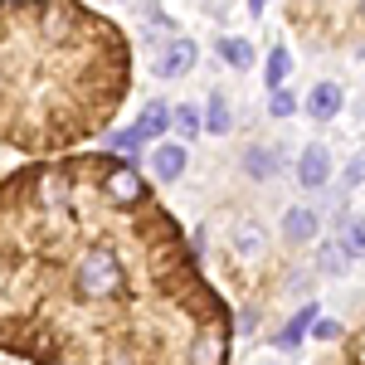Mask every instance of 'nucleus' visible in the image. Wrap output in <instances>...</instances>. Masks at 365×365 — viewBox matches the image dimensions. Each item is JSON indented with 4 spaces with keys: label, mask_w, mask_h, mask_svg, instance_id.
I'll use <instances>...</instances> for the list:
<instances>
[{
    "label": "nucleus",
    "mask_w": 365,
    "mask_h": 365,
    "mask_svg": "<svg viewBox=\"0 0 365 365\" xmlns=\"http://www.w3.org/2000/svg\"><path fill=\"white\" fill-rule=\"evenodd\" d=\"M195 58H200V49H195V39H185V34H170L166 44L156 49V78H185L190 68H195Z\"/></svg>",
    "instance_id": "7ed1b4c3"
},
{
    "label": "nucleus",
    "mask_w": 365,
    "mask_h": 365,
    "mask_svg": "<svg viewBox=\"0 0 365 365\" xmlns=\"http://www.w3.org/2000/svg\"><path fill=\"white\" fill-rule=\"evenodd\" d=\"M200 5L210 10V20H225V15H229V0H200Z\"/></svg>",
    "instance_id": "412c9836"
},
{
    "label": "nucleus",
    "mask_w": 365,
    "mask_h": 365,
    "mask_svg": "<svg viewBox=\"0 0 365 365\" xmlns=\"http://www.w3.org/2000/svg\"><path fill=\"white\" fill-rule=\"evenodd\" d=\"M341 268H346V249H341V244H322V249H317V273L336 278Z\"/></svg>",
    "instance_id": "f3484780"
},
{
    "label": "nucleus",
    "mask_w": 365,
    "mask_h": 365,
    "mask_svg": "<svg viewBox=\"0 0 365 365\" xmlns=\"http://www.w3.org/2000/svg\"><path fill=\"white\" fill-rule=\"evenodd\" d=\"M278 156L268 151V146H249L244 151V175H253V180H268V175H278Z\"/></svg>",
    "instance_id": "9b49d317"
},
{
    "label": "nucleus",
    "mask_w": 365,
    "mask_h": 365,
    "mask_svg": "<svg viewBox=\"0 0 365 365\" xmlns=\"http://www.w3.org/2000/svg\"><path fill=\"white\" fill-rule=\"evenodd\" d=\"M170 127L180 137H200V103H175L170 108Z\"/></svg>",
    "instance_id": "2eb2a0df"
},
{
    "label": "nucleus",
    "mask_w": 365,
    "mask_h": 365,
    "mask_svg": "<svg viewBox=\"0 0 365 365\" xmlns=\"http://www.w3.org/2000/svg\"><path fill=\"white\" fill-rule=\"evenodd\" d=\"M234 253H239V258H263V253H268V234H263V225H253V220H244V225L234 229Z\"/></svg>",
    "instance_id": "9d476101"
},
{
    "label": "nucleus",
    "mask_w": 365,
    "mask_h": 365,
    "mask_svg": "<svg viewBox=\"0 0 365 365\" xmlns=\"http://www.w3.org/2000/svg\"><path fill=\"white\" fill-rule=\"evenodd\" d=\"M297 113V98H292V93H287V88H268V117H292Z\"/></svg>",
    "instance_id": "a211bd4d"
},
{
    "label": "nucleus",
    "mask_w": 365,
    "mask_h": 365,
    "mask_svg": "<svg viewBox=\"0 0 365 365\" xmlns=\"http://www.w3.org/2000/svg\"><path fill=\"white\" fill-rule=\"evenodd\" d=\"M132 93L127 34L83 0H0V146L63 156L113 132Z\"/></svg>",
    "instance_id": "f03ea898"
},
{
    "label": "nucleus",
    "mask_w": 365,
    "mask_h": 365,
    "mask_svg": "<svg viewBox=\"0 0 365 365\" xmlns=\"http://www.w3.org/2000/svg\"><path fill=\"white\" fill-rule=\"evenodd\" d=\"M317 336H322V341H336L341 327H336V322H317Z\"/></svg>",
    "instance_id": "4be33fe9"
},
{
    "label": "nucleus",
    "mask_w": 365,
    "mask_h": 365,
    "mask_svg": "<svg viewBox=\"0 0 365 365\" xmlns=\"http://www.w3.org/2000/svg\"><path fill=\"white\" fill-rule=\"evenodd\" d=\"M215 49H220V58H225L229 68H249V63H253V44H249V39H239V34L215 39Z\"/></svg>",
    "instance_id": "f8f14e48"
},
{
    "label": "nucleus",
    "mask_w": 365,
    "mask_h": 365,
    "mask_svg": "<svg viewBox=\"0 0 365 365\" xmlns=\"http://www.w3.org/2000/svg\"><path fill=\"white\" fill-rule=\"evenodd\" d=\"M307 322H312V307H302V312H297V317H292V322H287V327H282L278 346H287V351H292V346L302 341V331H307Z\"/></svg>",
    "instance_id": "6ab92c4d"
},
{
    "label": "nucleus",
    "mask_w": 365,
    "mask_h": 365,
    "mask_svg": "<svg viewBox=\"0 0 365 365\" xmlns=\"http://www.w3.org/2000/svg\"><path fill=\"white\" fill-rule=\"evenodd\" d=\"M287 73H292V54H287V49H268V58H263V83L268 88H282L287 83Z\"/></svg>",
    "instance_id": "ddd939ff"
},
{
    "label": "nucleus",
    "mask_w": 365,
    "mask_h": 365,
    "mask_svg": "<svg viewBox=\"0 0 365 365\" xmlns=\"http://www.w3.org/2000/svg\"><path fill=\"white\" fill-rule=\"evenodd\" d=\"M268 5H273V0H249V10H253V15H263Z\"/></svg>",
    "instance_id": "5701e85b"
},
{
    "label": "nucleus",
    "mask_w": 365,
    "mask_h": 365,
    "mask_svg": "<svg viewBox=\"0 0 365 365\" xmlns=\"http://www.w3.org/2000/svg\"><path fill=\"white\" fill-rule=\"evenodd\" d=\"M225 297L151 180L113 151L0 175V356L29 365H229Z\"/></svg>",
    "instance_id": "f257e3e1"
},
{
    "label": "nucleus",
    "mask_w": 365,
    "mask_h": 365,
    "mask_svg": "<svg viewBox=\"0 0 365 365\" xmlns=\"http://www.w3.org/2000/svg\"><path fill=\"white\" fill-rule=\"evenodd\" d=\"M346 180H351V185H361V180H365V151L356 156V161H351V170H346Z\"/></svg>",
    "instance_id": "aec40b11"
},
{
    "label": "nucleus",
    "mask_w": 365,
    "mask_h": 365,
    "mask_svg": "<svg viewBox=\"0 0 365 365\" xmlns=\"http://www.w3.org/2000/svg\"><path fill=\"white\" fill-rule=\"evenodd\" d=\"M341 249H346V258H365V220H356V215L341 220Z\"/></svg>",
    "instance_id": "4468645a"
},
{
    "label": "nucleus",
    "mask_w": 365,
    "mask_h": 365,
    "mask_svg": "<svg viewBox=\"0 0 365 365\" xmlns=\"http://www.w3.org/2000/svg\"><path fill=\"white\" fill-rule=\"evenodd\" d=\"M297 180H302V190H322V185L331 180V151H327L322 141L302 146V156H297Z\"/></svg>",
    "instance_id": "39448f33"
},
{
    "label": "nucleus",
    "mask_w": 365,
    "mask_h": 365,
    "mask_svg": "<svg viewBox=\"0 0 365 365\" xmlns=\"http://www.w3.org/2000/svg\"><path fill=\"white\" fill-rule=\"evenodd\" d=\"M341 103H346V93H341V83H331V78H322V83L307 93V113L317 117V122L341 117Z\"/></svg>",
    "instance_id": "423d86ee"
},
{
    "label": "nucleus",
    "mask_w": 365,
    "mask_h": 365,
    "mask_svg": "<svg viewBox=\"0 0 365 365\" xmlns=\"http://www.w3.org/2000/svg\"><path fill=\"white\" fill-rule=\"evenodd\" d=\"M185 166H190V151L180 146V141H156L151 146V175L161 180V185H170V180H180L185 175Z\"/></svg>",
    "instance_id": "20e7f679"
},
{
    "label": "nucleus",
    "mask_w": 365,
    "mask_h": 365,
    "mask_svg": "<svg viewBox=\"0 0 365 365\" xmlns=\"http://www.w3.org/2000/svg\"><path fill=\"white\" fill-rule=\"evenodd\" d=\"M200 132H210V137H229V132H234V113H229V98L220 88L210 93V103H205V113H200Z\"/></svg>",
    "instance_id": "0eeeda50"
},
{
    "label": "nucleus",
    "mask_w": 365,
    "mask_h": 365,
    "mask_svg": "<svg viewBox=\"0 0 365 365\" xmlns=\"http://www.w3.org/2000/svg\"><path fill=\"white\" fill-rule=\"evenodd\" d=\"M166 127H170V108L161 103V98L141 108V117H137V137L141 141H161V137H166Z\"/></svg>",
    "instance_id": "1a4fd4ad"
},
{
    "label": "nucleus",
    "mask_w": 365,
    "mask_h": 365,
    "mask_svg": "<svg viewBox=\"0 0 365 365\" xmlns=\"http://www.w3.org/2000/svg\"><path fill=\"white\" fill-rule=\"evenodd\" d=\"M141 146H146V141L137 137V127H127V132H108V151H113V156H127V161H137Z\"/></svg>",
    "instance_id": "dca6fc26"
},
{
    "label": "nucleus",
    "mask_w": 365,
    "mask_h": 365,
    "mask_svg": "<svg viewBox=\"0 0 365 365\" xmlns=\"http://www.w3.org/2000/svg\"><path fill=\"white\" fill-rule=\"evenodd\" d=\"M317 234H322V220L312 215L307 205H297V210L282 215V239H287V244H307V239H317Z\"/></svg>",
    "instance_id": "6e6552de"
}]
</instances>
